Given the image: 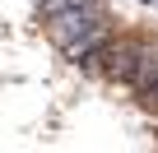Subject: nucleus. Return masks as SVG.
I'll return each instance as SVG.
<instances>
[{
	"label": "nucleus",
	"instance_id": "obj_1",
	"mask_svg": "<svg viewBox=\"0 0 158 153\" xmlns=\"http://www.w3.org/2000/svg\"><path fill=\"white\" fill-rule=\"evenodd\" d=\"M112 28H116V23H112L107 0H84V5H74V10L47 19V37L56 42V51H60L65 60H74V65H84V70H89L93 51L107 42Z\"/></svg>",
	"mask_w": 158,
	"mask_h": 153
},
{
	"label": "nucleus",
	"instance_id": "obj_2",
	"mask_svg": "<svg viewBox=\"0 0 158 153\" xmlns=\"http://www.w3.org/2000/svg\"><path fill=\"white\" fill-rule=\"evenodd\" d=\"M144 42H149V33H107V42L93 51V60H89V70H98L102 79H112V84H126L130 79V70H135V60H139V51H144Z\"/></svg>",
	"mask_w": 158,
	"mask_h": 153
},
{
	"label": "nucleus",
	"instance_id": "obj_3",
	"mask_svg": "<svg viewBox=\"0 0 158 153\" xmlns=\"http://www.w3.org/2000/svg\"><path fill=\"white\" fill-rule=\"evenodd\" d=\"M149 79H158V37L144 42V51H139V60H135V70H130L126 88H144Z\"/></svg>",
	"mask_w": 158,
	"mask_h": 153
},
{
	"label": "nucleus",
	"instance_id": "obj_4",
	"mask_svg": "<svg viewBox=\"0 0 158 153\" xmlns=\"http://www.w3.org/2000/svg\"><path fill=\"white\" fill-rule=\"evenodd\" d=\"M74 5H84V0H37V19L47 23V19H56V14H65Z\"/></svg>",
	"mask_w": 158,
	"mask_h": 153
},
{
	"label": "nucleus",
	"instance_id": "obj_5",
	"mask_svg": "<svg viewBox=\"0 0 158 153\" xmlns=\"http://www.w3.org/2000/svg\"><path fill=\"white\" fill-rule=\"evenodd\" d=\"M135 102H139L144 111H153V116H158V79H149L144 88H135Z\"/></svg>",
	"mask_w": 158,
	"mask_h": 153
}]
</instances>
